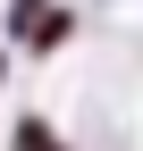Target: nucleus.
Listing matches in <instances>:
<instances>
[{"instance_id":"nucleus-1","label":"nucleus","mask_w":143,"mask_h":151,"mask_svg":"<svg viewBox=\"0 0 143 151\" xmlns=\"http://www.w3.org/2000/svg\"><path fill=\"white\" fill-rule=\"evenodd\" d=\"M67 42H76V9H42V17L25 25V50H42V59L67 50Z\"/></svg>"},{"instance_id":"nucleus-2","label":"nucleus","mask_w":143,"mask_h":151,"mask_svg":"<svg viewBox=\"0 0 143 151\" xmlns=\"http://www.w3.org/2000/svg\"><path fill=\"white\" fill-rule=\"evenodd\" d=\"M0 84H9V50H0Z\"/></svg>"}]
</instances>
